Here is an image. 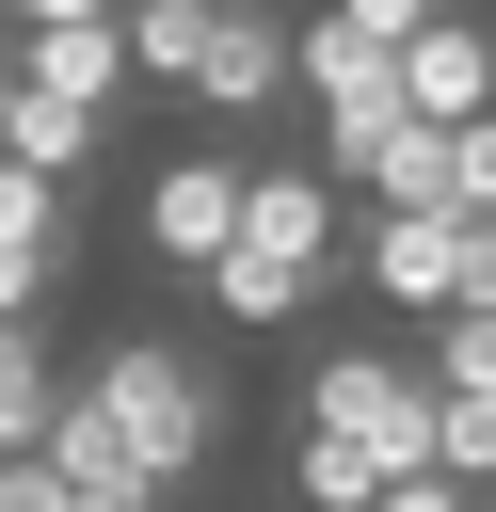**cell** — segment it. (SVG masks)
<instances>
[{"mask_svg": "<svg viewBox=\"0 0 496 512\" xmlns=\"http://www.w3.org/2000/svg\"><path fill=\"white\" fill-rule=\"evenodd\" d=\"M80 400L144 448V480H160V496L224 464V384H208V352H192V336H112V352L80 368Z\"/></svg>", "mask_w": 496, "mask_h": 512, "instance_id": "1", "label": "cell"}, {"mask_svg": "<svg viewBox=\"0 0 496 512\" xmlns=\"http://www.w3.org/2000/svg\"><path fill=\"white\" fill-rule=\"evenodd\" d=\"M304 432H336L368 480H432V464H448V400H432V368H400V352H368V336H336V352L304 368Z\"/></svg>", "mask_w": 496, "mask_h": 512, "instance_id": "2", "label": "cell"}, {"mask_svg": "<svg viewBox=\"0 0 496 512\" xmlns=\"http://www.w3.org/2000/svg\"><path fill=\"white\" fill-rule=\"evenodd\" d=\"M240 224H256V160H240V144H176V160L144 176V256H160V272L208 288V272L240 256Z\"/></svg>", "mask_w": 496, "mask_h": 512, "instance_id": "3", "label": "cell"}, {"mask_svg": "<svg viewBox=\"0 0 496 512\" xmlns=\"http://www.w3.org/2000/svg\"><path fill=\"white\" fill-rule=\"evenodd\" d=\"M16 80H32L48 112H96V128H112V96H128L144 64H128V16H112V0H48V16L16 32Z\"/></svg>", "mask_w": 496, "mask_h": 512, "instance_id": "4", "label": "cell"}, {"mask_svg": "<svg viewBox=\"0 0 496 512\" xmlns=\"http://www.w3.org/2000/svg\"><path fill=\"white\" fill-rule=\"evenodd\" d=\"M304 96V32L256 16V0H208V48H192V112H272Z\"/></svg>", "mask_w": 496, "mask_h": 512, "instance_id": "5", "label": "cell"}, {"mask_svg": "<svg viewBox=\"0 0 496 512\" xmlns=\"http://www.w3.org/2000/svg\"><path fill=\"white\" fill-rule=\"evenodd\" d=\"M400 96H416V128H480V112H496V32H480V16H432V32L400 48Z\"/></svg>", "mask_w": 496, "mask_h": 512, "instance_id": "6", "label": "cell"}, {"mask_svg": "<svg viewBox=\"0 0 496 512\" xmlns=\"http://www.w3.org/2000/svg\"><path fill=\"white\" fill-rule=\"evenodd\" d=\"M32 464H48V480H64L80 512H160V480H144V448H128V432H112L96 400H64V432H48Z\"/></svg>", "mask_w": 496, "mask_h": 512, "instance_id": "7", "label": "cell"}, {"mask_svg": "<svg viewBox=\"0 0 496 512\" xmlns=\"http://www.w3.org/2000/svg\"><path fill=\"white\" fill-rule=\"evenodd\" d=\"M240 256L336 272V176H320V160H272V176H256V224H240Z\"/></svg>", "mask_w": 496, "mask_h": 512, "instance_id": "8", "label": "cell"}, {"mask_svg": "<svg viewBox=\"0 0 496 512\" xmlns=\"http://www.w3.org/2000/svg\"><path fill=\"white\" fill-rule=\"evenodd\" d=\"M320 288H336V272H288V256H224V272H208V320H224V336H288Z\"/></svg>", "mask_w": 496, "mask_h": 512, "instance_id": "9", "label": "cell"}, {"mask_svg": "<svg viewBox=\"0 0 496 512\" xmlns=\"http://www.w3.org/2000/svg\"><path fill=\"white\" fill-rule=\"evenodd\" d=\"M64 240H80V192H48V176L0 160V256H48V272H64Z\"/></svg>", "mask_w": 496, "mask_h": 512, "instance_id": "10", "label": "cell"}, {"mask_svg": "<svg viewBox=\"0 0 496 512\" xmlns=\"http://www.w3.org/2000/svg\"><path fill=\"white\" fill-rule=\"evenodd\" d=\"M192 48H208V0H128V64L192 96Z\"/></svg>", "mask_w": 496, "mask_h": 512, "instance_id": "11", "label": "cell"}, {"mask_svg": "<svg viewBox=\"0 0 496 512\" xmlns=\"http://www.w3.org/2000/svg\"><path fill=\"white\" fill-rule=\"evenodd\" d=\"M288 512H384V480H368L336 432H304V448H288Z\"/></svg>", "mask_w": 496, "mask_h": 512, "instance_id": "12", "label": "cell"}, {"mask_svg": "<svg viewBox=\"0 0 496 512\" xmlns=\"http://www.w3.org/2000/svg\"><path fill=\"white\" fill-rule=\"evenodd\" d=\"M448 480H464V496H496V384H480V400H448Z\"/></svg>", "mask_w": 496, "mask_h": 512, "instance_id": "13", "label": "cell"}, {"mask_svg": "<svg viewBox=\"0 0 496 512\" xmlns=\"http://www.w3.org/2000/svg\"><path fill=\"white\" fill-rule=\"evenodd\" d=\"M48 288H64L48 256H0V320H48Z\"/></svg>", "mask_w": 496, "mask_h": 512, "instance_id": "14", "label": "cell"}, {"mask_svg": "<svg viewBox=\"0 0 496 512\" xmlns=\"http://www.w3.org/2000/svg\"><path fill=\"white\" fill-rule=\"evenodd\" d=\"M464 224H496V112L464 128Z\"/></svg>", "mask_w": 496, "mask_h": 512, "instance_id": "15", "label": "cell"}, {"mask_svg": "<svg viewBox=\"0 0 496 512\" xmlns=\"http://www.w3.org/2000/svg\"><path fill=\"white\" fill-rule=\"evenodd\" d=\"M384 512H464V480L432 464V480H384Z\"/></svg>", "mask_w": 496, "mask_h": 512, "instance_id": "16", "label": "cell"}, {"mask_svg": "<svg viewBox=\"0 0 496 512\" xmlns=\"http://www.w3.org/2000/svg\"><path fill=\"white\" fill-rule=\"evenodd\" d=\"M16 112H32V80H16V48H0V160H16Z\"/></svg>", "mask_w": 496, "mask_h": 512, "instance_id": "17", "label": "cell"}, {"mask_svg": "<svg viewBox=\"0 0 496 512\" xmlns=\"http://www.w3.org/2000/svg\"><path fill=\"white\" fill-rule=\"evenodd\" d=\"M0 512H16V496H0Z\"/></svg>", "mask_w": 496, "mask_h": 512, "instance_id": "18", "label": "cell"}]
</instances>
